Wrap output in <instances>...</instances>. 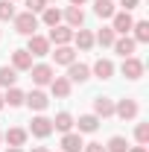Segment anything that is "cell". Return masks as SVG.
<instances>
[{
	"instance_id": "1",
	"label": "cell",
	"mask_w": 149,
	"mask_h": 152,
	"mask_svg": "<svg viewBox=\"0 0 149 152\" xmlns=\"http://www.w3.org/2000/svg\"><path fill=\"white\" fill-rule=\"evenodd\" d=\"M15 29H18L20 35H35L38 29V18L32 15V12H20V15H15Z\"/></svg>"
},
{
	"instance_id": "2",
	"label": "cell",
	"mask_w": 149,
	"mask_h": 152,
	"mask_svg": "<svg viewBox=\"0 0 149 152\" xmlns=\"http://www.w3.org/2000/svg\"><path fill=\"white\" fill-rule=\"evenodd\" d=\"M70 38H73V29H70V26H64V23H58V26H50L47 41H50V44H56V47H61V44H70Z\"/></svg>"
},
{
	"instance_id": "3",
	"label": "cell",
	"mask_w": 149,
	"mask_h": 152,
	"mask_svg": "<svg viewBox=\"0 0 149 152\" xmlns=\"http://www.w3.org/2000/svg\"><path fill=\"white\" fill-rule=\"evenodd\" d=\"M120 73L126 76V79H140V76H143V61H140V58H134V56L123 58V64H120Z\"/></svg>"
},
{
	"instance_id": "4",
	"label": "cell",
	"mask_w": 149,
	"mask_h": 152,
	"mask_svg": "<svg viewBox=\"0 0 149 152\" xmlns=\"http://www.w3.org/2000/svg\"><path fill=\"white\" fill-rule=\"evenodd\" d=\"M91 79V67L88 64H82V61H73V64H67V82L73 85V82H88Z\"/></svg>"
},
{
	"instance_id": "5",
	"label": "cell",
	"mask_w": 149,
	"mask_h": 152,
	"mask_svg": "<svg viewBox=\"0 0 149 152\" xmlns=\"http://www.w3.org/2000/svg\"><path fill=\"white\" fill-rule=\"evenodd\" d=\"M29 132L35 134V137H50V134H53V120H50V117H32Z\"/></svg>"
},
{
	"instance_id": "6",
	"label": "cell",
	"mask_w": 149,
	"mask_h": 152,
	"mask_svg": "<svg viewBox=\"0 0 149 152\" xmlns=\"http://www.w3.org/2000/svg\"><path fill=\"white\" fill-rule=\"evenodd\" d=\"M29 73H32V82L35 85H50L53 82V67L50 64H32Z\"/></svg>"
},
{
	"instance_id": "7",
	"label": "cell",
	"mask_w": 149,
	"mask_h": 152,
	"mask_svg": "<svg viewBox=\"0 0 149 152\" xmlns=\"http://www.w3.org/2000/svg\"><path fill=\"white\" fill-rule=\"evenodd\" d=\"M23 102H26L32 111H44V108L50 105V99H47L44 91H29V94H23Z\"/></svg>"
},
{
	"instance_id": "8",
	"label": "cell",
	"mask_w": 149,
	"mask_h": 152,
	"mask_svg": "<svg viewBox=\"0 0 149 152\" xmlns=\"http://www.w3.org/2000/svg\"><path fill=\"white\" fill-rule=\"evenodd\" d=\"M114 114H117L120 120H134V117H137V102H134V99H120V102L114 105Z\"/></svg>"
},
{
	"instance_id": "9",
	"label": "cell",
	"mask_w": 149,
	"mask_h": 152,
	"mask_svg": "<svg viewBox=\"0 0 149 152\" xmlns=\"http://www.w3.org/2000/svg\"><path fill=\"white\" fill-rule=\"evenodd\" d=\"M111 20H114V23H111L114 32H120V35H129V32H131V23H134V20H131L129 12H114Z\"/></svg>"
},
{
	"instance_id": "10",
	"label": "cell",
	"mask_w": 149,
	"mask_h": 152,
	"mask_svg": "<svg viewBox=\"0 0 149 152\" xmlns=\"http://www.w3.org/2000/svg\"><path fill=\"white\" fill-rule=\"evenodd\" d=\"M82 132H64V137H61V149L64 152H82Z\"/></svg>"
},
{
	"instance_id": "11",
	"label": "cell",
	"mask_w": 149,
	"mask_h": 152,
	"mask_svg": "<svg viewBox=\"0 0 149 152\" xmlns=\"http://www.w3.org/2000/svg\"><path fill=\"white\" fill-rule=\"evenodd\" d=\"M29 56H47L50 53V41L41 35H29V47H26Z\"/></svg>"
},
{
	"instance_id": "12",
	"label": "cell",
	"mask_w": 149,
	"mask_h": 152,
	"mask_svg": "<svg viewBox=\"0 0 149 152\" xmlns=\"http://www.w3.org/2000/svg\"><path fill=\"white\" fill-rule=\"evenodd\" d=\"M64 26H70V29H82V23H85V12L79 9V6H67V12H64Z\"/></svg>"
},
{
	"instance_id": "13",
	"label": "cell",
	"mask_w": 149,
	"mask_h": 152,
	"mask_svg": "<svg viewBox=\"0 0 149 152\" xmlns=\"http://www.w3.org/2000/svg\"><path fill=\"white\" fill-rule=\"evenodd\" d=\"M50 91H53V96H58V99L70 96V82H67V76H53V82H50Z\"/></svg>"
},
{
	"instance_id": "14",
	"label": "cell",
	"mask_w": 149,
	"mask_h": 152,
	"mask_svg": "<svg viewBox=\"0 0 149 152\" xmlns=\"http://www.w3.org/2000/svg\"><path fill=\"white\" fill-rule=\"evenodd\" d=\"M111 47H114V50H117V53H120L123 58H129L131 53H134V47H137V44H134V38L123 35V38H114V44H111Z\"/></svg>"
},
{
	"instance_id": "15",
	"label": "cell",
	"mask_w": 149,
	"mask_h": 152,
	"mask_svg": "<svg viewBox=\"0 0 149 152\" xmlns=\"http://www.w3.org/2000/svg\"><path fill=\"white\" fill-rule=\"evenodd\" d=\"M91 70L99 76V79H111V76H114V61H111V58H96Z\"/></svg>"
},
{
	"instance_id": "16",
	"label": "cell",
	"mask_w": 149,
	"mask_h": 152,
	"mask_svg": "<svg viewBox=\"0 0 149 152\" xmlns=\"http://www.w3.org/2000/svg\"><path fill=\"white\" fill-rule=\"evenodd\" d=\"M93 114H96V117H111L114 114V99L96 96V99H93Z\"/></svg>"
},
{
	"instance_id": "17",
	"label": "cell",
	"mask_w": 149,
	"mask_h": 152,
	"mask_svg": "<svg viewBox=\"0 0 149 152\" xmlns=\"http://www.w3.org/2000/svg\"><path fill=\"white\" fill-rule=\"evenodd\" d=\"M12 67H15V70H29V67H32V56H29L26 50H15V53H12Z\"/></svg>"
},
{
	"instance_id": "18",
	"label": "cell",
	"mask_w": 149,
	"mask_h": 152,
	"mask_svg": "<svg viewBox=\"0 0 149 152\" xmlns=\"http://www.w3.org/2000/svg\"><path fill=\"white\" fill-rule=\"evenodd\" d=\"M53 58H56V64H73V61H76V53H73V47L61 44V47H56Z\"/></svg>"
},
{
	"instance_id": "19",
	"label": "cell",
	"mask_w": 149,
	"mask_h": 152,
	"mask_svg": "<svg viewBox=\"0 0 149 152\" xmlns=\"http://www.w3.org/2000/svg\"><path fill=\"white\" fill-rule=\"evenodd\" d=\"M76 123H79V132H85V134H91V132L99 129V117L96 114H82Z\"/></svg>"
},
{
	"instance_id": "20",
	"label": "cell",
	"mask_w": 149,
	"mask_h": 152,
	"mask_svg": "<svg viewBox=\"0 0 149 152\" xmlns=\"http://www.w3.org/2000/svg\"><path fill=\"white\" fill-rule=\"evenodd\" d=\"M26 129H9V132L3 134V140H6V143H9V146H23V143H26Z\"/></svg>"
},
{
	"instance_id": "21",
	"label": "cell",
	"mask_w": 149,
	"mask_h": 152,
	"mask_svg": "<svg viewBox=\"0 0 149 152\" xmlns=\"http://www.w3.org/2000/svg\"><path fill=\"white\" fill-rule=\"evenodd\" d=\"M70 41H73L79 50H91V47H93V32H88V29H79V32H73V38H70Z\"/></svg>"
},
{
	"instance_id": "22",
	"label": "cell",
	"mask_w": 149,
	"mask_h": 152,
	"mask_svg": "<svg viewBox=\"0 0 149 152\" xmlns=\"http://www.w3.org/2000/svg\"><path fill=\"white\" fill-rule=\"evenodd\" d=\"M131 29H134V44H146V41H149V20L131 23Z\"/></svg>"
},
{
	"instance_id": "23",
	"label": "cell",
	"mask_w": 149,
	"mask_h": 152,
	"mask_svg": "<svg viewBox=\"0 0 149 152\" xmlns=\"http://www.w3.org/2000/svg\"><path fill=\"white\" fill-rule=\"evenodd\" d=\"M3 105H12V108L23 105V91H18V88H6V94H3Z\"/></svg>"
},
{
	"instance_id": "24",
	"label": "cell",
	"mask_w": 149,
	"mask_h": 152,
	"mask_svg": "<svg viewBox=\"0 0 149 152\" xmlns=\"http://www.w3.org/2000/svg\"><path fill=\"white\" fill-rule=\"evenodd\" d=\"M114 38H117V32H114L111 26H102L96 35H93V44H102V47H111L114 44Z\"/></svg>"
},
{
	"instance_id": "25",
	"label": "cell",
	"mask_w": 149,
	"mask_h": 152,
	"mask_svg": "<svg viewBox=\"0 0 149 152\" xmlns=\"http://www.w3.org/2000/svg\"><path fill=\"white\" fill-rule=\"evenodd\" d=\"M15 82H18V70L15 67H9V64L0 67V85L3 88H15Z\"/></svg>"
},
{
	"instance_id": "26",
	"label": "cell",
	"mask_w": 149,
	"mask_h": 152,
	"mask_svg": "<svg viewBox=\"0 0 149 152\" xmlns=\"http://www.w3.org/2000/svg\"><path fill=\"white\" fill-rule=\"evenodd\" d=\"M93 12H96L99 18H114V12H117V9H114L111 0H96V3H93Z\"/></svg>"
},
{
	"instance_id": "27",
	"label": "cell",
	"mask_w": 149,
	"mask_h": 152,
	"mask_svg": "<svg viewBox=\"0 0 149 152\" xmlns=\"http://www.w3.org/2000/svg\"><path fill=\"white\" fill-rule=\"evenodd\" d=\"M53 129H58V132H70V129H73V117H70L67 111L56 114V120H53Z\"/></svg>"
},
{
	"instance_id": "28",
	"label": "cell",
	"mask_w": 149,
	"mask_h": 152,
	"mask_svg": "<svg viewBox=\"0 0 149 152\" xmlns=\"http://www.w3.org/2000/svg\"><path fill=\"white\" fill-rule=\"evenodd\" d=\"M41 20H44L47 26H58V23H61V12H58L56 6H47L44 15H41Z\"/></svg>"
},
{
	"instance_id": "29",
	"label": "cell",
	"mask_w": 149,
	"mask_h": 152,
	"mask_svg": "<svg viewBox=\"0 0 149 152\" xmlns=\"http://www.w3.org/2000/svg\"><path fill=\"white\" fill-rule=\"evenodd\" d=\"M105 152H129V140L120 137V134H114L111 140L105 143Z\"/></svg>"
},
{
	"instance_id": "30",
	"label": "cell",
	"mask_w": 149,
	"mask_h": 152,
	"mask_svg": "<svg viewBox=\"0 0 149 152\" xmlns=\"http://www.w3.org/2000/svg\"><path fill=\"white\" fill-rule=\"evenodd\" d=\"M15 18V3L12 0H0V20H12Z\"/></svg>"
},
{
	"instance_id": "31",
	"label": "cell",
	"mask_w": 149,
	"mask_h": 152,
	"mask_svg": "<svg viewBox=\"0 0 149 152\" xmlns=\"http://www.w3.org/2000/svg\"><path fill=\"white\" fill-rule=\"evenodd\" d=\"M134 137H137V143H140V146H146V143H149V123H137Z\"/></svg>"
},
{
	"instance_id": "32",
	"label": "cell",
	"mask_w": 149,
	"mask_h": 152,
	"mask_svg": "<svg viewBox=\"0 0 149 152\" xmlns=\"http://www.w3.org/2000/svg\"><path fill=\"white\" fill-rule=\"evenodd\" d=\"M26 6H29L26 12L35 15V12H44V9H47V0H26Z\"/></svg>"
},
{
	"instance_id": "33",
	"label": "cell",
	"mask_w": 149,
	"mask_h": 152,
	"mask_svg": "<svg viewBox=\"0 0 149 152\" xmlns=\"http://www.w3.org/2000/svg\"><path fill=\"white\" fill-rule=\"evenodd\" d=\"M82 149H85V152H105V146H102V143H96V140H93V143H85V146H82Z\"/></svg>"
},
{
	"instance_id": "34",
	"label": "cell",
	"mask_w": 149,
	"mask_h": 152,
	"mask_svg": "<svg viewBox=\"0 0 149 152\" xmlns=\"http://www.w3.org/2000/svg\"><path fill=\"white\" fill-rule=\"evenodd\" d=\"M137 3H140V0H120L123 12H131V9H137Z\"/></svg>"
},
{
	"instance_id": "35",
	"label": "cell",
	"mask_w": 149,
	"mask_h": 152,
	"mask_svg": "<svg viewBox=\"0 0 149 152\" xmlns=\"http://www.w3.org/2000/svg\"><path fill=\"white\" fill-rule=\"evenodd\" d=\"M32 152H50L47 146H32Z\"/></svg>"
},
{
	"instance_id": "36",
	"label": "cell",
	"mask_w": 149,
	"mask_h": 152,
	"mask_svg": "<svg viewBox=\"0 0 149 152\" xmlns=\"http://www.w3.org/2000/svg\"><path fill=\"white\" fill-rule=\"evenodd\" d=\"M129 152H146V146H134V149H129Z\"/></svg>"
},
{
	"instance_id": "37",
	"label": "cell",
	"mask_w": 149,
	"mask_h": 152,
	"mask_svg": "<svg viewBox=\"0 0 149 152\" xmlns=\"http://www.w3.org/2000/svg\"><path fill=\"white\" fill-rule=\"evenodd\" d=\"M6 152H23V149H20V146H9Z\"/></svg>"
},
{
	"instance_id": "38",
	"label": "cell",
	"mask_w": 149,
	"mask_h": 152,
	"mask_svg": "<svg viewBox=\"0 0 149 152\" xmlns=\"http://www.w3.org/2000/svg\"><path fill=\"white\" fill-rule=\"evenodd\" d=\"M70 3H73V6H82V3H85V0H70Z\"/></svg>"
},
{
	"instance_id": "39",
	"label": "cell",
	"mask_w": 149,
	"mask_h": 152,
	"mask_svg": "<svg viewBox=\"0 0 149 152\" xmlns=\"http://www.w3.org/2000/svg\"><path fill=\"white\" fill-rule=\"evenodd\" d=\"M0 108H3V94H0Z\"/></svg>"
},
{
	"instance_id": "40",
	"label": "cell",
	"mask_w": 149,
	"mask_h": 152,
	"mask_svg": "<svg viewBox=\"0 0 149 152\" xmlns=\"http://www.w3.org/2000/svg\"><path fill=\"white\" fill-rule=\"evenodd\" d=\"M0 140H3V132H0Z\"/></svg>"
},
{
	"instance_id": "41",
	"label": "cell",
	"mask_w": 149,
	"mask_h": 152,
	"mask_svg": "<svg viewBox=\"0 0 149 152\" xmlns=\"http://www.w3.org/2000/svg\"><path fill=\"white\" fill-rule=\"evenodd\" d=\"M12 3H15V0H12Z\"/></svg>"
}]
</instances>
